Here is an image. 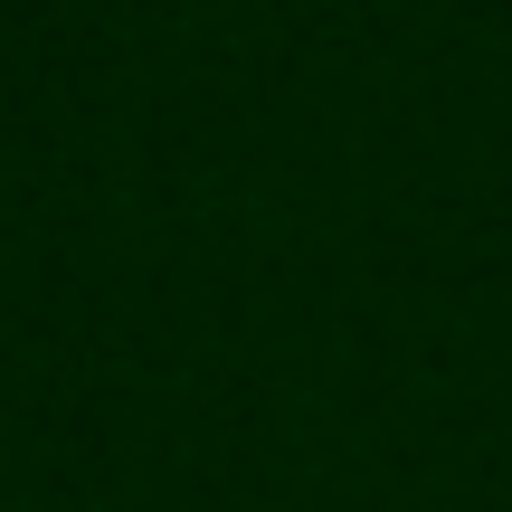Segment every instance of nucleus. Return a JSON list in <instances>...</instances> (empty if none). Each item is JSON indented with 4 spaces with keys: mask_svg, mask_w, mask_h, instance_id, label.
<instances>
[]
</instances>
